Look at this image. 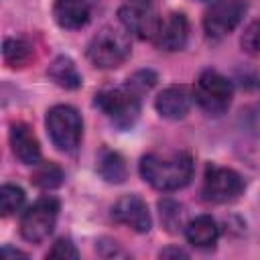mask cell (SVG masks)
<instances>
[{"instance_id": "cell-1", "label": "cell", "mask_w": 260, "mask_h": 260, "mask_svg": "<svg viewBox=\"0 0 260 260\" xmlns=\"http://www.w3.org/2000/svg\"><path fill=\"white\" fill-rule=\"evenodd\" d=\"M140 177L156 191L183 189L193 177V158L185 150L175 152H150L140 158Z\"/></svg>"}, {"instance_id": "cell-2", "label": "cell", "mask_w": 260, "mask_h": 260, "mask_svg": "<svg viewBox=\"0 0 260 260\" xmlns=\"http://www.w3.org/2000/svg\"><path fill=\"white\" fill-rule=\"evenodd\" d=\"M130 55V37L128 30L122 26H104L100 28L89 45H87V59L93 67L100 69H114L126 61Z\"/></svg>"}, {"instance_id": "cell-3", "label": "cell", "mask_w": 260, "mask_h": 260, "mask_svg": "<svg viewBox=\"0 0 260 260\" xmlns=\"http://www.w3.org/2000/svg\"><path fill=\"white\" fill-rule=\"evenodd\" d=\"M95 106L110 118L114 126L128 130L140 116V93L126 83L124 87H112L95 93Z\"/></svg>"}, {"instance_id": "cell-4", "label": "cell", "mask_w": 260, "mask_h": 260, "mask_svg": "<svg viewBox=\"0 0 260 260\" xmlns=\"http://www.w3.org/2000/svg\"><path fill=\"white\" fill-rule=\"evenodd\" d=\"M45 126H47L49 138L57 150H61V152H75L77 150V146L81 142L83 122H81V116L75 108L65 106V104L53 106L47 112Z\"/></svg>"}, {"instance_id": "cell-5", "label": "cell", "mask_w": 260, "mask_h": 260, "mask_svg": "<svg viewBox=\"0 0 260 260\" xmlns=\"http://www.w3.org/2000/svg\"><path fill=\"white\" fill-rule=\"evenodd\" d=\"M232 95H234V87L230 79L213 69H205L197 77L193 87V98L197 106L209 116L223 114L232 104Z\"/></svg>"}, {"instance_id": "cell-6", "label": "cell", "mask_w": 260, "mask_h": 260, "mask_svg": "<svg viewBox=\"0 0 260 260\" xmlns=\"http://www.w3.org/2000/svg\"><path fill=\"white\" fill-rule=\"evenodd\" d=\"M59 215V201L55 197H41L20 217V234L24 240L37 244L51 236Z\"/></svg>"}, {"instance_id": "cell-7", "label": "cell", "mask_w": 260, "mask_h": 260, "mask_svg": "<svg viewBox=\"0 0 260 260\" xmlns=\"http://www.w3.org/2000/svg\"><path fill=\"white\" fill-rule=\"evenodd\" d=\"M244 191V179L228 167L207 165L203 175V187L201 193L207 201L213 203H230L238 199Z\"/></svg>"}, {"instance_id": "cell-8", "label": "cell", "mask_w": 260, "mask_h": 260, "mask_svg": "<svg viewBox=\"0 0 260 260\" xmlns=\"http://www.w3.org/2000/svg\"><path fill=\"white\" fill-rule=\"evenodd\" d=\"M248 4L244 0H215L203 14V30L209 39H221L230 35L246 14Z\"/></svg>"}, {"instance_id": "cell-9", "label": "cell", "mask_w": 260, "mask_h": 260, "mask_svg": "<svg viewBox=\"0 0 260 260\" xmlns=\"http://www.w3.org/2000/svg\"><path fill=\"white\" fill-rule=\"evenodd\" d=\"M118 18L122 26L138 39H154L160 24L156 8L150 0H126L118 10Z\"/></svg>"}, {"instance_id": "cell-10", "label": "cell", "mask_w": 260, "mask_h": 260, "mask_svg": "<svg viewBox=\"0 0 260 260\" xmlns=\"http://www.w3.org/2000/svg\"><path fill=\"white\" fill-rule=\"evenodd\" d=\"M110 215L116 223H122L138 234H146L152 225V219H150V213H148V207L146 203L130 193V195H122L110 209Z\"/></svg>"}, {"instance_id": "cell-11", "label": "cell", "mask_w": 260, "mask_h": 260, "mask_svg": "<svg viewBox=\"0 0 260 260\" xmlns=\"http://www.w3.org/2000/svg\"><path fill=\"white\" fill-rule=\"evenodd\" d=\"M189 39V22L183 12H169L160 18V24L154 35V45L160 51H179L187 45Z\"/></svg>"}, {"instance_id": "cell-12", "label": "cell", "mask_w": 260, "mask_h": 260, "mask_svg": "<svg viewBox=\"0 0 260 260\" xmlns=\"http://www.w3.org/2000/svg\"><path fill=\"white\" fill-rule=\"evenodd\" d=\"M193 100V91L187 85H169L154 100V108L162 118L181 120L187 116Z\"/></svg>"}, {"instance_id": "cell-13", "label": "cell", "mask_w": 260, "mask_h": 260, "mask_svg": "<svg viewBox=\"0 0 260 260\" xmlns=\"http://www.w3.org/2000/svg\"><path fill=\"white\" fill-rule=\"evenodd\" d=\"M8 136H10L12 152L22 165H39L41 162V146H39V140L28 124H24V122L12 124Z\"/></svg>"}, {"instance_id": "cell-14", "label": "cell", "mask_w": 260, "mask_h": 260, "mask_svg": "<svg viewBox=\"0 0 260 260\" xmlns=\"http://www.w3.org/2000/svg\"><path fill=\"white\" fill-rule=\"evenodd\" d=\"M53 18L61 28H81L89 20V4L87 0H55Z\"/></svg>"}, {"instance_id": "cell-15", "label": "cell", "mask_w": 260, "mask_h": 260, "mask_svg": "<svg viewBox=\"0 0 260 260\" xmlns=\"http://www.w3.org/2000/svg\"><path fill=\"white\" fill-rule=\"evenodd\" d=\"M185 238L195 248H213L219 238V228L211 215H197L185 225Z\"/></svg>"}, {"instance_id": "cell-16", "label": "cell", "mask_w": 260, "mask_h": 260, "mask_svg": "<svg viewBox=\"0 0 260 260\" xmlns=\"http://www.w3.org/2000/svg\"><path fill=\"white\" fill-rule=\"evenodd\" d=\"M47 75L59 85V87H65V89H77L81 85V75L75 67V63L61 55V57H55L47 69Z\"/></svg>"}, {"instance_id": "cell-17", "label": "cell", "mask_w": 260, "mask_h": 260, "mask_svg": "<svg viewBox=\"0 0 260 260\" xmlns=\"http://www.w3.org/2000/svg\"><path fill=\"white\" fill-rule=\"evenodd\" d=\"M95 169H98L100 177H102L106 183H116V185H118V183H124V179H126V175H128L124 158H122L116 150H108V148L100 150Z\"/></svg>"}, {"instance_id": "cell-18", "label": "cell", "mask_w": 260, "mask_h": 260, "mask_svg": "<svg viewBox=\"0 0 260 260\" xmlns=\"http://www.w3.org/2000/svg\"><path fill=\"white\" fill-rule=\"evenodd\" d=\"M2 55H4V61H6L10 67H22V65H26V63L32 59V47H30V43L24 41V39L10 37V39L4 41Z\"/></svg>"}, {"instance_id": "cell-19", "label": "cell", "mask_w": 260, "mask_h": 260, "mask_svg": "<svg viewBox=\"0 0 260 260\" xmlns=\"http://www.w3.org/2000/svg\"><path fill=\"white\" fill-rule=\"evenodd\" d=\"M65 175H63V169L57 165V162H39L30 181L32 185H37L39 189H57L61 183H63Z\"/></svg>"}, {"instance_id": "cell-20", "label": "cell", "mask_w": 260, "mask_h": 260, "mask_svg": "<svg viewBox=\"0 0 260 260\" xmlns=\"http://www.w3.org/2000/svg\"><path fill=\"white\" fill-rule=\"evenodd\" d=\"M22 205H24V191L16 185H2V189H0L2 215H12V213L20 211Z\"/></svg>"}, {"instance_id": "cell-21", "label": "cell", "mask_w": 260, "mask_h": 260, "mask_svg": "<svg viewBox=\"0 0 260 260\" xmlns=\"http://www.w3.org/2000/svg\"><path fill=\"white\" fill-rule=\"evenodd\" d=\"M240 45H242V49L248 55H260V18L252 20L244 28L242 39H240Z\"/></svg>"}, {"instance_id": "cell-22", "label": "cell", "mask_w": 260, "mask_h": 260, "mask_svg": "<svg viewBox=\"0 0 260 260\" xmlns=\"http://www.w3.org/2000/svg\"><path fill=\"white\" fill-rule=\"evenodd\" d=\"M77 256H79L77 248L71 244V240H65V238L57 240L53 248L47 252V258H77Z\"/></svg>"}, {"instance_id": "cell-23", "label": "cell", "mask_w": 260, "mask_h": 260, "mask_svg": "<svg viewBox=\"0 0 260 260\" xmlns=\"http://www.w3.org/2000/svg\"><path fill=\"white\" fill-rule=\"evenodd\" d=\"M156 81V75L152 71H138L132 79H128V85L136 91V93H142V91H148Z\"/></svg>"}, {"instance_id": "cell-24", "label": "cell", "mask_w": 260, "mask_h": 260, "mask_svg": "<svg viewBox=\"0 0 260 260\" xmlns=\"http://www.w3.org/2000/svg\"><path fill=\"white\" fill-rule=\"evenodd\" d=\"M246 126H248L250 132L260 134V106L250 108V110L246 112Z\"/></svg>"}, {"instance_id": "cell-25", "label": "cell", "mask_w": 260, "mask_h": 260, "mask_svg": "<svg viewBox=\"0 0 260 260\" xmlns=\"http://www.w3.org/2000/svg\"><path fill=\"white\" fill-rule=\"evenodd\" d=\"M169 256H183V258H187V252H183L181 248H167V250H162L160 252V258H169Z\"/></svg>"}, {"instance_id": "cell-26", "label": "cell", "mask_w": 260, "mask_h": 260, "mask_svg": "<svg viewBox=\"0 0 260 260\" xmlns=\"http://www.w3.org/2000/svg\"><path fill=\"white\" fill-rule=\"evenodd\" d=\"M2 254H4V256H24V258H26V254H22V252H18V250H10V248H2Z\"/></svg>"}]
</instances>
